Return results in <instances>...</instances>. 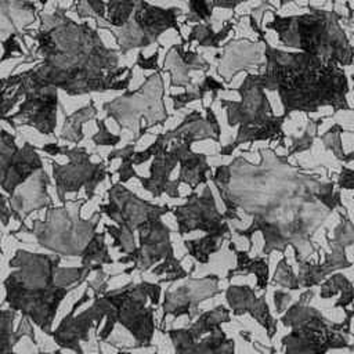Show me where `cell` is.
<instances>
[{
  "mask_svg": "<svg viewBox=\"0 0 354 354\" xmlns=\"http://www.w3.org/2000/svg\"><path fill=\"white\" fill-rule=\"evenodd\" d=\"M339 187L346 188V189L354 188V171L353 170L343 167V170L339 176Z\"/></svg>",
  "mask_w": 354,
  "mask_h": 354,
  "instance_id": "cell-27",
  "label": "cell"
},
{
  "mask_svg": "<svg viewBox=\"0 0 354 354\" xmlns=\"http://www.w3.org/2000/svg\"><path fill=\"white\" fill-rule=\"evenodd\" d=\"M213 6L209 0H189V17L192 21H207L212 15Z\"/></svg>",
  "mask_w": 354,
  "mask_h": 354,
  "instance_id": "cell-23",
  "label": "cell"
},
{
  "mask_svg": "<svg viewBox=\"0 0 354 354\" xmlns=\"http://www.w3.org/2000/svg\"><path fill=\"white\" fill-rule=\"evenodd\" d=\"M98 127H100V131L95 136H93L94 144H97V145H116L120 141V137L111 134L106 130V127L102 122H98Z\"/></svg>",
  "mask_w": 354,
  "mask_h": 354,
  "instance_id": "cell-25",
  "label": "cell"
},
{
  "mask_svg": "<svg viewBox=\"0 0 354 354\" xmlns=\"http://www.w3.org/2000/svg\"><path fill=\"white\" fill-rule=\"evenodd\" d=\"M218 282L220 278L213 274L201 278H194L189 275L185 278V282L176 289H166L163 301L160 304L162 317L159 330L166 333L165 324L169 315L174 319L181 315H187L188 321H194L195 317H199V304L221 293Z\"/></svg>",
  "mask_w": 354,
  "mask_h": 354,
  "instance_id": "cell-11",
  "label": "cell"
},
{
  "mask_svg": "<svg viewBox=\"0 0 354 354\" xmlns=\"http://www.w3.org/2000/svg\"><path fill=\"white\" fill-rule=\"evenodd\" d=\"M61 354H62V353H61Z\"/></svg>",
  "mask_w": 354,
  "mask_h": 354,
  "instance_id": "cell-37",
  "label": "cell"
},
{
  "mask_svg": "<svg viewBox=\"0 0 354 354\" xmlns=\"http://www.w3.org/2000/svg\"><path fill=\"white\" fill-rule=\"evenodd\" d=\"M353 82H354V75H353Z\"/></svg>",
  "mask_w": 354,
  "mask_h": 354,
  "instance_id": "cell-36",
  "label": "cell"
},
{
  "mask_svg": "<svg viewBox=\"0 0 354 354\" xmlns=\"http://www.w3.org/2000/svg\"><path fill=\"white\" fill-rule=\"evenodd\" d=\"M62 257L17 249L8 260L12 271L4 278L3 304L28 317L47 336L66 295L87 281L90 272L104 270L102 264L61 267Z\"/></svg>",
  "mask_w": 354,
  "mask_h": 354,
  "instance_id": "cell-2",
  "label": "cell"
},
{
  "mask_svg": "<svg viewBox=\"0 0 354 354\" xmlns=\"http://www.w3.org/2000/svg\"><path fill=\"white\" fill-rule=\"evenodd\" d=\"M37 147L25 142L18 148L15 136L0 131V188L14 196L15 189L43 169Z\"/></svg>",
  "mask_w": 354,
  "mask_h": 354,
  "instance_id": "cell-12",
  "label": "cell"
},
{
  "mask_svg": "<svg viewBox=\"0 0 354 354\" xmlns=\"http://www.w3.org/2000/svg\"><path fill=\"white\" fill-rule=\"evenodd\" d=\"M86 202L87 199H77L72 202V207L68 203L47 207L44 220L35 218L29 234L50 253L61 257H82L102 218L100 210L87 220L82 218L80 210Z\"/></svg>",
  "mask_w": 354,
  "mask_h": 354,
  "instance_id": "cell-6",
  "label": "cell"
},
{
  "mask_svg": "<svg viewBox=\"0 0 354 354\" xmlns=\"http://www.w3.org/2000/svg\"><path fill=\"white\" fill-rule=\"evenodd\" d=\"M11 218H12V214L8 206V195L0 192V221L4 227H7Z\"/></svg>",
  "mask_w": 354,
  "mask_h": 354,
  "instance_id": "cell-26",
  "label": "cell"
},
{
  "mask_svg": "<svg viewBox=\"0 0 354 354\" xmlns=\"http://www.w3.org/2000/svg\"><path fill=\"white\" fill-rule=\"evenodd\" d=\"M62 155L69 158V163L59 165L55 160L50 162L59 202L66 205V195L69 192H79L80 189H84L87 201L93 199L97 185L102 183L105 177L111 176L105 162L93 163L90 159L91 155L80 147L69 148L64 145Z\"/></svg>",
  "mask_w": 354,
  "mask_h": 354,
  "instance_id": "cell-9",
  "label": "cell"
},
{
  "mask_svg": "<svg viewBox=\"0 0 354 354\" xmlns=\"http://www.w3.org/2000/svg\"><path fill=\"white\" fill-rule=\"evenodd\" d=\"M177 223V232L184 236L194 231L230 236V227L224 213H220L209 185H205L201 195L192 191L183 205L171 209Z\"/></svg>",
  "mask_w": 354,
  "mask_h": 354,
  "instance_id": "cell-10",
  "label": "cell"
},
{
  "mask_svg": "<svg viewBox=\"0 0 354 354\" xmlns=\"http://www.w3.org/2000/svg\"><path fill=\"white\" fill-rule=\"evenodd\" d=\"M230 321V310L217 306L213 310L201 313L198 319L187 328L169 329L174 354H234V340L228 339L221 329Z\"/></svg>",
  "mask_w": 354,
  "mask_h": 354,
  "instance_id": "cell-8",
  "label": "cell"
},
{
  "mask_svg": "<svg viewBox=\"0 0 354 354\" xmlns=\"http://www.w3.org/2000/svg\"><path fill=\"white\" fill-rule=\"evenodd\" d=\"M250 25L264 48V69L254 75L264 90L277 91L283 113L317 112L330 106L348 111V80L343 68L332 61L303 51H283L270 46L253 15Z\"/></svg>",
  "mask_w": 354,
  "mask_h": 354,
  "instance_id": "cell-1",
  "label": "cell"
},
{
  "mask_svg": "<svg viewBox=\"0 0 354 354\" xmlns=\"http://www.w3.org/2000/svg\"><path fill=\"white\" fill-rule=\"evenodd\" d=\"M243 1L246 0H212V6L220 7V8H235L238 4Z\"/></svg>",
  "mask_w": 354,
  "mask_h": 354,
  "instance_id": "cell-30",
  "label": "cell"
},
{
  "mask_svg": "<svg viewBox=\"0 0 354 354\" xmlns=\"http://www.w3.org/2000/svg\"><path fill=\"white\" fill-rule=\"evenodd\" d=\"M88 290H90L88 288L83 290L82 296L72 304V308L69 310V313L61 319L58 326L51 332L50 337H53L58 348L71 350L76 354H86L84 350L82 348V342L90 340V330L93 326H94V332L98 333V328L104 319V313L95 300L83 313L76 315V310L91 299L88 295Z\"/></svg>",
  "mask_w": 354,
  "mask_h": 354,
  "instance_id": "cell-13",
  "label": "cell"
},
{
  "mask_svg": "<svg viewBox=\"0 0 354 354\" xmlns=\"http://www.w3.org/2000/svg\"><path fill=\"white\" fill-rule=\"evenodd\" d=\"M105 235L106 232H95L90 243L87 245L83 256L80 257V264L82 266H94V264H113L115 260L111 257L108 245L105 242Z\"/></svg>",
  "mask_w": 354,
  "mask_h": 354,
  "instance_id": "cell-17",
  "label": "cell"
},
{
  "mask_svg": "<svg viewBox=\"0 0 354 354\" xmlns=\"http://www.w3.org/2000/svg\"><path fill=\"white\" fill-rule=\"evenodd\" d=\"M183 259H177L173 254L167 256L165 260L158 263L155 267L151 268V274L155 277H159L158 283H173L181 279H185L187 277L191 275L189 271H185L184 267L181 266Z\"/></svg>",
  "mask_w": 354,
  "mask_h": 354,
  "instance_id": "cell-18",
  "label": "cell"
},
{
  "mask_svg": "<svg viewBox=\"0 0 354 354\" xmlns=\"http://www.w3.org/2000/svg\"><path fill=\"white\" fill-rule=\"evenodd\" d=\"M238 93L241 101L221 100V106L227 111L228 124H239L236 138L232 144L221 148V155H231L236 147L245 142L285 137L282 126L288 115H275L272 112L266 90L253 73L246 75Z\"/></svg>",
  "mask_w": 354,
  "mask_h": 354,
  "instance_id": "cell-5",
  "label": "cell"
},
{
  "mask_svg": "<svg viewBox=\"0 0 354 354\" xmlns=\"http://www.w3.org/2000/svg\"><path fill=\"white\" fill-rule=\"evenodd\" d=\"M289 1H292V0H281V1H279V4H281V6H283V4L289 3Z\"/></svg>",
  "mask_w": 354,
  "mask_h": 354,
  "instance_id": "cell-34",
  "label": "cell"
},
{
  "mask_svg": "<svg viewBox=\"0 0 354 354\" xmlns=\"http://www.w3.org/2000/svg\"><path fill=\"white\" fill-rule=\"evenodd\" d=\"M28 337L36 347H37V340H36V332H35V324L28 318V317H22L19 319V324L15 329V339L17 342H19L21 339Z\"/></svg>",
  "mask_w": 354,
  "mask_h": 354,
  "instance_id": "cell-24",
  "label": "cell"
},
{
  "mask_svg": "<svg viewBox=\"0 0 354 354\" xmlns=\"http://www.w3.org/2000/svg\"><path fill=\"white\" fill-rule=\"evenodd\" d=\"M225 299L235 315L243 313H250L259 322H261L267 329L268 335L274 333V321L268 313L267 304L261 299H256L253 290L249 286L230 285L225 290Z\"/></svg>",
  "mask_w": 354,
  "mask_h": 354,
  "instance_id": "cell-14",
  "label": "cell"
},
{
  "mask_svg": "<svg viewBox=\"0 0 354 354\" xmlns=\"http://www.w3.org/2000/svg\"><path fill=\"white\" fill-rule=\"evenodd\" d=\"M98 354H102V350H101V344H98Z\"/></svg>",
  "mask_w": 354,
  "mask_h": 354,
  "instance_id": "cell-35",
  "label": "cell"
},
{
  "mask_svg": "<svg viewBox=\"0 0 354 354\" xmlns=\"http://www.w3.org/2000/svg\"><path fill=\"white\" fill-rule=\"evenodd\" d=\"M106 194L108 203H101L98 210L115 223L104 224V231L112 238V248L120 254L131 253L137 248L138 234L173 209L137 196L122 183H112Z\"/></svg>",
  "mask_w": 354,
  "mask_h": 354,
  "instance_id": "cell-7",
  "label": "cell"
},
{
  "mask_svg": "<svg viewBox=\"0 0 354 354\" xmlns=\"http://www.w3.org/2000/svg\"><path fill=\"white\" fill-rule=\"evenodd\" d=\"M289 295H285L282 292L275 293V306L278 308V311H282V303H288L289 301Z\"/></svg>",
  "mask_w": 354,
  "mask_h": 354,
  "instance_id": "cell-31",
  "label": "cell"
},
{
  "mask_svg": "<svg viewBox=\"0 0 354 354\" xmlns=\"http://www.w3.org/2000/svg\"><path fill=\"white\" fill-rule=\"evenodd\" d=\"M15 315L14 310L4 308L0 303V354H17L14 351V346L18 343L14 330Z\"/></svg>",
  "mask_w": 354,
  "mask_h": 354,
  "instance_id": "cell-19",
  "label": "cell"
},
{
  "mask_svg": "<svg viewBox=\"0 0 354 354\" xmlns=\"http://www.w3.org/2000/svg\"><path fill=\"white\" fill-rule=\"evenodd\" d=\"M225 236L217 234H206L198 239H185L183 242L188 254L198 263L206 264L210 260V256L220 250Z\"/></svg>",
  "mask_w": 354,
  "mask_h": 354,
  "instance_id": "cell-16",
  "label": "cell"
},
{
  "mask_svg": "<svg viewBox=\"0 0 354 354\" xmlns=\"http://www.w3.org/2000/svg\"><path fill=\"white\" fill-rule=\"evenodd\" d=\"M342 131H343V129H342L340 124H333V126L321 137V140H322V142H324V145H325L326 149L332 151L336 158L344 160L346 153H344L343 147H342V137H340V136H342Z\"/></svg>",
  "mask_w": 354,
  "mask_h": 354,
  "instance_id": "cell-22",
  "label": "cell"
},
{
  "mask_svg": "<svg viewBox=\"0 0 354 354\" xmlns=\"http://www.w3.org/2000/svg\"><path fill=\"white\" fill-rule=\"evenodd\" d=\"M116 354H131V353H129L127 350H123V348H120V350H118V353ZM153 354H159V346H156L155 347V353Z\"/></svg>",
  "mask_w": 354,
  "mask_h": 354,
  "instance_id": "cell-32",
  "label": "cell"
},
{
  "mask_svg": "<svg viewBox=\"0 0 354 354\" xmlns=\"http://www.w3.org/2000/svg\"><path fill=\"white\" fill-rule=\"evenodd\" d=\"M340 19L342 15L333 10L310 8L304 14L290 17L272 11V21L266 28L275 30L278 40L286 47L346 66L353 64L354 48L340 26Z\"/></svg>",
  "mask_w": 354,
  "mask_h": 354,
  "instance_id": "cell-4",
  "label": "cell"
},
{
  "mask_svg": "<svg viewBox=\"0 0 354 354\" xmlns=\"http://www.w3.org/2000/svg\"><path fill=\"white\" fill-rule=\"evenodd\" d=\"M95 108H93V104L90 102L87 106H84L83 109H80L79 112L73 113L71 118H66L64 129H62V134L61 138L79 144L80 140L83 138V133H82V124L84 123V120L90 119L93 115L95 116Z\"/></svg>",
  "mask_w": 354,
  "mask_h": 354,
  "instance_id": "cell-20",
  "label": "cell"
},
{
  "mask_svg": "<svg viewBox=\"0 0 354 354\" xmlns=\"http://www.w3.org/2000/svg\"><path fill=\"white\" fill-rule=\"evenodd\" d=\"M40 149L44 151L47 155L55 156V155H62L64 145H59V144H57V142H50V144H46L44 147H41Z\"/></svg>",
  "mask_w": 354,
  "mask_h": 354,
  "instance_id": "cell-29",
  "label": "cell"
},
{
  "mask_svg": "<svg viewBox=\"0 0 354 354\" xmlns=\"http://www.w3.org/2000/svg\"><path fill=\"white\" fill-rule=\"evenodd\" d=\"M156 61H158V51L153 54V57L149 59H145L144 58V55L140 53L138 54V59H137V64L142 68V69H147V68H151V69H156L158 68V64H156Z\"/></svg>",
  "mask_w": 354,
  "mask_h": 354,
  "instance_id": "cell-28",
  "label": "cell"
},
{
  "mask_svg": "<svg viewBox=\"0 0 354 354\" xmlns=\"http://www.w3.org/2000/svg\"><path fill=\"white\" fill-rule=\"evenodd\" d=\"M225 54L223 64H220L218 73L224 76L225 82H230L234 75L241 72L242 69L252 68L250 65H259L261 57V48L257 43L249 40H234L228 43L225 47Z\"/></svg>",
  "mask_w": 354,
  "mask_h": 354,
  "instance_id": "cell-15",
  "label": "cell"
},
{
  "mask_svg": "<svg viewBox=\"0 0 354 354\" xmlns=\"http://www.w3.org/2000/svg\"><path fill=\"white\" fill-rule=\"evenodd\" d=\"M321 122H322V119H310L308 123H307L306 130L303 131V134L300 137H297V138L292 137V144H290V148H289V155L297 153V152H303V151H307L308 148H311L313 141H314V138L317 136V131H318V127H319Z\"/></svg>",
  "mask_w": 354,
  "mask_h": 354,
  "instance_id": "cell-21",
  "label": "cell"
},
{
  "mask_svg": "<svg viewBox=\"0 0 354 354\" xmlns=\"http://www.w3.org/2000/svg\"><path fill=\"white\" fill-rule=\"evenodd\" d=\"M36 354H61V348H57V350H54V351H51V353H47V351H41V350L39 348Z\"/></svg>",
  "mask_w": 354,
  "mask_h": 354,
  "instance_id": "cell-33",
  "label": "cell"
},
{
  "mask_svg": "<svg viewBox=\"0 0 354 354\" xmlns=\"http://www.w3.org/2000/svg\"><path fill=\"white\" fill-rule=\"evenodd\" d=\"M162 285L158 282H129L120 288L106 290L94 300L100 304L105 325L98 332L97 343H108L116 350H137L156 347L155 308L159 304Z\"/></svg>",
  "mask_w": 354,
  "mask_h": 354,
  "instance_id": "cell-3",
  "label": "cell"
}]
</instances>
